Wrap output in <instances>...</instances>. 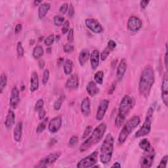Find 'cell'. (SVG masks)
<instances>
[{
    "mask_svg": "<svg viewBox=\"0 0 168 168\" xmlns=\"http://www.w3.org/2000/svg\"><path fill=\"white\" fill-rule=\"evenodd\" d=\"M63 28H62V33L63 34H65L67 32H69V28H70V22L69 20H65L64 24H63Z\"/></svg>",
    "mask_w": 168,
    "mask_h": 168,
    "instance_id": "obj_42",
    "label": "cell"
},
{
    "mask_svg": "<svg viewBox=\"0 0 168 168\" xmlns=\"http://www.w3.org/2000/svg\"><path fill=\"white\" fill-rule=\"evenodd\" d=\"M155 82L154 72L151 66H147L143 69L139 83V94L144 98H148Z\"/></svg>",
    "mask_w": 168,
    "mask_h": 168,
    "instance_id": "obj_1",
    "label": "cell"
},
{
    "mask_svg": "<svg viewBox=\"0 0 168 168\" xmlns=\"http://www.w3.org/2000/svg\"><path fill=\"white\" fill-rule=\"evenodd\" d=\"M43 36L41 37V38H40V40H39V42H41V40H43Z\"/></svg>",
    "mask_w": 168,
    "mask_h": 168,
    "instance_id": "obj_57",
    "label": "cell"
},
{
    "mask_svg": "<svg viewBox=\"0 0 168 168\" xmlns=\"http://www.w3.org/2000/svg\"><path fill=\"white\" fill-rule=\"evenodd\" d=\"M156 156L154 149L151 147V148L147 151H144V154L141 156L140 160V164L141 167L149 168L153 166V161Z\"/></svg>",
    "mask_w": 168,
    "mask_h": 168,
    "instance_id": "obj_8",
    "label": "cell"
},
{
    "mask_svg": "<svg viewBox=\"0 0 168 168\" xmlns=\"http://www.w3.org/2000/svg\"><path fill=\"white\" fill-rule=\"evenodd\" d=\"M16 51H17L18 57L21 58L24 56V51L23 46H22V43L21 42H19L17 43V46H16Z\"/></svg>",
    "mask_w": 168,
    "mask_h": 168,
    "instance_id": "obj_34",
    "label": "cell"
},
{
    "mask_svg": "<svg viewBox=\"0 0 168 168\" xmlns=\"http://www.w3.org/2000/svg\"><path fill=\"white\" fill-rule=\"evenodd\" d=\"M22 135V122H19L15 127L13 131V137L16 142H20Z\"/></svg>",
    "mask_w": 168,
    "mask_h": 168,
    "instance_id": "obj_26",
    "label": "cell"
},
{
    "mask_svg": "<svg viewBox=\"0 0 168 168\" xmlns=\"http://www.w3.org/2000/svg\"><path fill=\"white\" fill-rule=\"evenodd\" d=\"M92 126H87L86 127V128L85 129V130H84V132L83 133L82 135V139H85L87 138L89 135H90V133L92 131Z\"/></svg>",
    "mask_w": 168,
    "mask_h": 168,
    "instance_id": "obj_40",
    "label": "cell"
},
{
    "mask_svg": "<svg viewBox=\"0 0 168 168\" xmlns=\"http://www.w3.org/2000/svg\"><path fill=\"white\" fill-rule=\"evenodd\" d=\"M33 3H34L36 5H38L39 4L42 3V2H41V1H35L34 2H33Z\"/></svg>",
    "mask_w": 168,
    "mask_h": 168,
    "instance_id": "obj_55",
    "label": "cell"
},
{
    "mask_svg": "<svg viewBox=\"0 0 168 168\" xmlns=\"http://www.w3.org/2000/svg\"><path fill=\"white\" fill-rule=\"evenodd\" d=\"M15 123V114L13 110L9 109L5 118V126L7 129H11Z\"/></svg>",
    "mask_w": 168,
    "mask_h": 168,
    "instance_id": "obj_22",
    "label": "cell"
},
{
    "mask_svg": "<svg viewBox=\"0 0 168 168\" xmlns=\"http://www.w3.org/2000/svg\"><path fill=\"white\" fill-rule=\"evenodd\" d=\"M69 9V4L67 3H63L60 7V12L63 14H65Z\"/></svg>",
    "mask_w": 168,
    "mask_h": 168,
    "instance_id": "obj_45",
    "label": "cell"
},
{
    "mask_svg": "<svg viewBox=\"0 0 168 168\" xmlns=\"http://www.w3.org/2000/svg\"><path fill=\"white\" fill-rule=\"evenodd\" d=\"M43 106H44V101L42 99H40L38 101L36 102L35 106H34V110L36 111H39L41 109L43 108Z\"/></svg>",
    "mask_w": 168,
    "mask_h": 168,
    "instance_id": "obj_39",
    "label": "cell"
},
{
    "mask_svg": "<svg viewBox=\"0 0 168 168\" xmlns=\"http://www.w3.org/2000/svg\"><path fill=\"white\" fill-rule=\"evenodd\" d=\"M79 86V78L77 74L72 75L66 83V87L69 89H76Z\"/></svg>",
    "mask_w": 168,
    "mask_h": 168,
    "instance_id": "obj_20",
    "label": "cell"
},
{
    "mask_svg": "<svg viewBox=\"0 0 168 168\" xmlns=\"http://www.w3.org/2000/svg\"><path fill=\"white\" fill-rule=\"evenodd\" d=\"M142 20L137 16H131L127 21V29L131 32H138L142 28Z\"/></svg>",
    "mask_w": 168,
    "mask_h": 168,
    "instance_id": "obj_10",
    "label": "cell"
},
{
    "mask_svg": "<svg viewBox=\"0 0 168 168\" xmlns=\"http://www.w3.org/2000/svg\"><path fill=\"white\" fill-rule=\"evenodd\" d=\"M53 21H54V24L56 26H60L61 25H63L64 22V18L62 16H59V15H56L54 16L53 18Z\"/></svg>",
    "mask_w": 168,
    "mask_h": 168,
    "instance_id": "obj_33",
    "label": "cell"
},
{
    "mask_svg": "<svg viewBox=\"0 0 168 168\" xmlns=\"http://www.w3.org/2000/svg\"><path fill=\"white\" fill-rule=\"evenodd\" d=\"M55 36L54 34H50L49 36H48L46 39L44 40V43L46 46L49 47L51 46V45L53 43L54 41H55Z\"/></svg>",
    "mask_w": 168,
    "mask_h": 168,
    "instance_id": "obj_35",
    "label": "cell"
},
{
    "mask_svg": "<svg viewBox=\"0 0 168 168\" xmlns=\"http://www.w3.org/2000/svg\"><path fill=\"white\" fill-rule=\"evenodd\" d=\"M64 72L66 75H70L73 70V62L70 59H66L64 63Z\"/></svg>",
    "mask_w": 168,
    "mask_h": 168,
    "instance_id": "obj_27",
    "label": "cell"
},
{
    "mask_svg": "<svg viewBox=\"0 0 168 168\" xmlns=\"http://www.w3.org/2000/svg\"><path fill=\"white\" fill-rule=\"evenodd\" d=\"M77 141H78V137L76 136V135H74V136H72L70 139V141L69 142V145L70 147H74L75 146V145L77 143Z\"/></svg>",
    "mask_w": 168,
    "mask_h": 168,
    "instance_id": "obj_43",
    "label": "cell"
},
{
    "mask_svg": "<svg viewBox=\"0 0 168 168\" xmlns=\"http://www.w3.org/2000/svg\"><path fill=\"white\" fill-rule=\"evenodd\" d=\"M114 140L112 134L108 133L106 136L100 148V160L103 164H107L113 157Z\"/></svg>",
    "mask_w": 168,
    "mask_h": 168,
    "instance_id": "obj_4",
    "label": "cell"
},
{
    "mask_svg": "<svg viewBox=\"0 0 168 168\" xmlns=\"http://www.w3.org/2000/svg\"><path fill=\"white\" fill-rule=\"evenodd\" d=\"M121 164H120V163H119V162L118 161H116V162H115V163L113 165V166H112V167H113V168H114V167H117V168H120L121 167Z\"/></svg>",
    "mask_w": 168,
    "mask_h": 168,
    "instance_id": "obj_53",
    "label": "cell"
},
{
    "mask_svg": "<svg viewBox=\"0 0 168 168\" xmlns=\"http://www.w3.org/2000/svg\"><path fill=\"white\" fill-rule=\"evenodd\" d=\"M139 146L140 147V148L142 149L143 151H147L148 150H150L152 147L151 146L150 142L149 141V140L148 139L144 138L143 139H142L141 141H140Z\"/></svg>",
    "mask_w": 168,
    "mask_h": 168,
    "instance_id": "obj_29",
    "label": "cell"
},
{
    "mask_svg": "<svg viewBox=\"0 0 168 168\" xmlns=\"http://www.w3.org/2000/svg\"><path fill=\"white\" fill-rule=\"evenodd\" d=\"M44 55V50L41 46H36L33 49L32 55L34 59H38L41 58Z\"/></svg>",
    "mask_w": 168,
    "mask_h": 168,
    "instance_id": "obj_28",
    "label": "cell"
},
{
    "mask_svg": "<svg viewBox=\"0 0 168 168\" xmlns=\"http://www.w3.org/2000/svg\"><path fill=\"white\" fill-rule=\"evenodd\" d=\"M86 91L91 97H94L99 93V89L97 86V83L91 81L89 82L86 86Z\"/></svg>",
    "mask_w": 168,
    "mask_h": 168,
    "instance_id": "obj_24",
    "label": "cell"
},
{
    "mask_svg": "<svg viewBox=\"0 0 168 168\" xmlns=\"http://www.w3.org/2000/svg\"><path fill=\"white\" fill-rule=\"evenodd\" d=\"M104 78V72L102 70L97 72L94 75V80L99 85H103Z\"/></svg>",
    "mask_w": 168,
    "mask_h": 168,
    "instance_id": "obj_30",
    "label": "cell"
},
{
    "mask_svg": "<svg viewBox=\"0 0 168 168\" xmlns=\"http://www.w3.org/2000/svg\"><path fill=\"white\" fill-rule=\"evenodd\" d=\"M20 101V95L19 91L17 87L15 86L11 93L10 100H9V104L11 107H12L13 109H15L19 104Z\"/></svg>",
    "mask_w": 168,
    "mask_h": 168,
    "instance_id": "obj_15",
    "label": "cell"
},
{
    "mask_svg": "<svg viewBox=\"0 0 168 168\" xmlns=\"http://www.w3.org/2000/svg\"><path fill=\"white\" fill-rule=\"evenodd\" d=\"M117 81L115 80L114 82H113V83H112V85H111V86H110V87L109 89V90H108V95H112V94L114 93L115 89L116 88V86H117Z\"/></svg>",
    "mask_w": 168,
    "mask_h": 168,
    "instance_id": "obj_46",
    "label": "cell"
},
{
    "mask_svg": "<svg viewBox=\"0 0 168 168\" xmlns=\"http://www.w3.org/2000/svg\"><path fill=\"white\" fill-rule=\"evenodd\" d=\"M106 127H107V126L104 123H102L95 127L91 135L80 145V152H85L93 145L98 143L103 137L106 130Z\"/></svg>",
    "mask_w": 168,
    "mask_h": 168,
    "instance_id": "obj_3",
    "label": "cell"
},
{
    "mask_svg": "<svg viewBox=\"0 0 168 168\" xmlns=\"http://www.w3.org/2000/svg\"><path fill=\"white\" fill-rule=\"evenodd\" d=\"M47 121H48V117H45L43 120H42V122H41L40 124H39L36 129V132L38 133H41L45 130V129L46 128V126H47Z\"/></svg>",
    "mask_w": 168,
    "mask_h": 168,
    "instance_id": "obj_32",
    "label": "cell"
},
{
    "mask_svg": "<svg viewBox=\"0 0 168 168\" xmlns=\"http://www.w3.org/2000/svg\"><path fill=\"white\" fill-rule=\"evenodd\" d=\"M127 68L126 60L125 59H122L117 66L116 71V79L117 81H121L124 77Z\"/></svg>",
    "mask_w": 168,
    "mask_h": 168,
    "instance_id": "obj_17",
    "label": "cell"
},
{
    "mask_svg": "<svg viewBox=\"0 0 168 168\" xmlns=\"http://www.w3.org/2000/svg\"><path fill=\"white\" fill-rule=\"evenodd\" d=\"M168 161V156L166 155L161 158L159 165L157 166L158 168H166L167 167V164Z\"/></svg>",
    "mask_w": 168,
    "mask_h": 168,
    "instance_id": "obj_38",
    "label": "cell"
},
{
    "mask_svg": "<svg viewBox=\"0 0 168 168\" xmlns=\"http://www.w3.org/2000/svg\"><path fill=\"white\" fill-rule=\"evenodd\" d=\"M74 49V46H72V45H71L70 43H66L64 45V53H70L73 51Z\"/></svg>",
    "mask_w": 168,
    "mask_h": 168,
    "instance_id": "obj_41",
    "label": "cell"
},
{
    "mask_svg": "<svg viewBox=\"0 0 168 168\" xmlns=\"http://www.w3.org/2000/svg\"><path fill=\"white\" fill-rule=\"evenodd\" d=\"M161 99L164 104L167 106L168 105V80L167 73L164 74L163 80L161 83Z\"/></svg>",
    "mask_w": 168,
    "mask_h": 168,
    "instance_id": "obj_14",
    "label": "cell"
},
{
    "mask_svg": "<svg viewBox=\"0 0 168 168\" xmlns=\"http://www.w3.org/2000/svg\"><path fill=\"white\" fill-rule=\"evenodd\" d=\"M51 48L50 47H47V52L49 53H51Z\"/></svg>",
    "mask_w": 168,
    "mask_h": 168,
    "instance_id": "obj_56",
    "label": "cell"
},
{
    "mask_svg": "<svg viewBox=\"0 0 168 168\" xmlns=\"http://www.w3.org/2000/svg\"><path fill=\"white\" fill-rule=\"evenodd\" d=\"M40 83H39V77L36 72H33L30 77V89L31 92H34L39 89Z\"/></svg>",
    "mask_w": 168,
    "mask_h": 168,
    "instance_id": "obj_21",
    "label": "cell"
},
{
    "mask_svg": "<svg viewBox=\"0 0 168 168\" xmlns=\"http://www.w3.org/2000/svg\"><path fill=\"white\" fill-rule=\"evenodd\" d=\"M116 42L113 40H109L107 44V46H106V47L103 50L100 55V59H101L103 61L105 60L108 58V57L111 53V52L116 48Z\"/></svg>",
    "mask_w": 168,
    "mask_h": 168,
    "instance_id": "obj_16",
    "label": "cell"
},
{
    "mask_svg": "<svg viewBox=\"0 0 168 168\" xmlns=\"http://www.w3.org/2000/svg\"><path fill=\"white\" fill-rule=\"evenodd\" d=\"M63 102V98L62 97H60L54 103V109L55 110H59L62 106Z\"/></svg>",
    "mask_w": 168,
    "mask_h": 168,
    "instance_id": "obj_37",
    "label": "cell"
},
{
    "mask_svg": "<svg viewBox=\"0 0 168 168\" xmlns=\"http://www.w3.org/2000/svg\"><path fill=\"white\" fill-rule=\"evenodd\" d=\"M63 61H64V59H63L62 57H61V58H60L59 60H58V63L59 64H63Z\"/></svg>",
    "mask_w": 168,
    "mask_h": 168,
    "instance_id": "obj_54",
    "label": "cell"
},
{
    "mask_svg": "<svg viewBox=\"0 0 168 168\" xmlns=\"http://www.w3.org/2000/svg\"><path fill=\"white\" fill-rule=\"evenodd\" d=\"M69 15L70 18H72V16H73L74 15V13H75V9H74V7L73 6V5H72V3L70 4L69 7Z\"/></svg>",
    "mask_w": 168,
    "mask_h": 168,
    "instance_id": "obj_48",
    "label": "cell"
},
{
    "mask_svg": "<svg viewBox=\"0 0 168 168\" xmlns=\"http://www.w3.org/2000/svg\"><path fill=\"white\" fill-rule=\"evenodd\" d=\"M81 111L82 114L87 117L91 114V103L88 97L84 98L81 103Z\"/></svg>",
    "mask_w": 168,
    "mask_h": 168,
    "instance_id": "obj_19",
    "label": "cell"
},
{
    "mask_svg": "<svg viewBox=\"0 0 168 168\" xmlns=\"http://www.w3.org/2000/svg\"><path fill=\"white\" fill-rule=\"evenodd\" d=\"M109 105V100L108 99H103L99 104L96 119L97 121H101L103 120L104 117L108 110Z\"/></svg>",
    "mask_w": 168,
    "mask_h": 168,
    "instance_id": "obj_12",
    "label": "cell"
},
{
    "mask_svg": "<svg viewBox=\"0 0 168 168\" xmlns=\"http://www.w3.org/2000/svg\"><path fill=\"white\" fill-rule=\"evenodd\" d=\"M86 26L91 32L95 33H101L103 30V28L100 22L95 19H87L85 20Z\"/></svg>",
    "mask_w": 168,
    "mask_h": 168,
    "instance_id": "obj_11",
    "label": "cell"
},
{
    "mask_svg": "<svg viewBox=\"0 0 168 168\" xmlns=\"http://www.w3.org/2000/svg\"><path fill=\"white\" fill-rule=\"evenodd\" d=\"M22 29V25L21 24H18L16 25V27L15 29V33H19Z\"/></svg>",
    "mask_w": 168,
    "mask_h": 168,
    "instance_id": "obj_51",
    "label": "cell"
},
{
    "mask_svg": "<svg viewBox=\"0 0 168 168\" xmlns=\"http://www.w3.org/2000/svg\"><path fill=\"white\" fill-rule=\"evenodd\" d=\"M149 3L150 2L147 1V0H143V1H141V2H140V5H141L142 9H145L148 6Z\"/></svg>",
    "mask_w": 168,
    "mask_h": 168,
    "instance_id": "obj_49",
    "label": "cell"
},
{
    "mask_svg": "<svg viewBox=\"0 0 168 168\" xmlns=\"http://www.w3.org/2000/svg\"><path fill=\"white\" fill-rule=\"evenodd\" d=\"M67 40L70 43H72L74 41V30L72 29H70L69 31L68 36H67Z\"/></svg>",
    "mask_w": 168,
    "mask_h": 168,
    "instance_id": "obj_44",
    "label": "cell"
},
{
    "mask_svg": "<svg viewBox=\"0 0 168 168\" xmlns=\"http://www.w3.org/2000/svg\"><path fill=\"white\" fill-rule=\"evenodd\" d=\"M90 52L87 49H84L80 52L79 57H78V61L81 66H84L87 62V60L90 58Z\"/></svg>",
    "mask_w": 168,
    "mask_h": 168,
    "instance_id": "obj_25",
    "label": "cell"
},
{
    "mask_svg": "<svg viewBox=\"0 0 168 168\" xmlns=\"http://www.w3.org/2000/svg\"><path fill=\"white\" fill-rule=\"evenodd\" d=\"M63 124L62 117L60 116H56L49 121L48 128L49 131L52 133H55L59 131Z\"/></svg>",
    "mask_w": 168,
    "mask_h": 168,
    "instance_id": "obj_13",
    "label": "cell"
},
{
    "mask_svg": "<svg viewBox=\"0 0 168 168\" xmlns=\"http://www.w3.org/2000/svg\"><path fill=\"white\" fill-rule=\"evenodd\" d=\"M140 122H141V119L138 116H134L125 122L119 133L118 139H117L120 144L126 142L129 135L139 125Z\"/></svg>",
    "mask_w": 168,
    "mask_h": 168,
    "instance_id": "obj_5",
    "label": "cell"
},
{
    "mask_svg": "<svg viewBox=\"0 0 168 168\" xmlns=\"http://www.w3.org/2000/svg\"><path fill=\"white\" fill-rule=\"evenodd\" d=\"M164 64L166 69L167 70V45L166 44V54L164 57Z\"/></svg>",
    "mask_w": 168,
    "mask_h": 168,
    "instance_id": "obj_50",
    "label": "cell"
},
{
    "mask_svg": "<svg viewBox=\"0 0 168 168\" xmlns=\"http://www.w3.org/2000/svg\"><path fill=\"white\" fill-rule=\"evenodd\" d=\"M50 8H51V4L49 3H43L40 4L38 8L39 19H43L46 16Z\"/></svg>",
    "mask_w": 168,
    "mask_h": 168,
    "instance_id": "obj_23",
    "label": "cell"
},
{
    "mask_svg": "<svg viewBox=\"0 0 168 168\" xmlns=\"http://www.w3.org/2000/svg\"><path fill=\"white\" fill-rule=\"evenodd\" d=\"M90 63L92 70H96L100 64V53L97 49H95L90 55Z\"/></svg>",
    "mask_w": 168,
    "mask_h": 168,
    "instance_id": "obj_18",
    "label": "cell"
},
{
    "mask_svg": "<svg viewBox=\"0 0 168 168\" xmlns=\"http://www.w3.org/2000/svg\"><path fill=\"white\" fill-rule=\"evenodd\" d=\"M45 61L43 60H39V62H38V66L39 67H40V69H44V67H45Z\"/></svg>",
    "mask_w": 168,
    "mask_h": 168,
    "instance_id": "obj_52",
    "label": "cell"
},
{
    "mask_svg": "<svg viewBox=\"0 0 168 168\" xmlns=\"http://www.w3.org/2000/svg\"><path fill=\"white\" fill-rule=\"evenodd\" d=\"M50 77V72L48 69H46L43 72V77H42V83L43 85H46Z\"/></svg>",
    "mask_w": 168,
    "mask_h": 168,
    "instance_id": "obj_36",
    "label": "cell"
},
{
    "mask_svg": "<svg viewBox=\"0 0 168 168\" xmlns=\"http://www.w3.org/2000/svg\"><path fill=\"white\" fill-rule=\"evenodd\" d=\"M135 100L130 95H125L122 98L118 108V113L115 120V126L117 127H120L124 124L126 117L133 108Z\"/></svg>",
    "mask_w": 168,
    "mask_h": 168,
    "instance_id": "obj_2",
    "label": "cell"
},
{
    "mask_svg": "<svg viewBox=\"0 0 168 168\" xmlns=\"http://www.w3.org/2000/svg\"><path fill=\"white\" fill-rule=\"evenodd\" d=\"M156 104H152V106H150L149 108L147 110L146 118L143 123L142 127L139 129V130L135 133V137L140 138L142 137H144L148 135L151 131V125H152V118L154 114V112L155 110V105Z\"/></svg>",
    "mask_w": 168,
    "mask_h": 168,
    "instance_id": "obj_6",
    "label": "cell"
},
{
    "mask_svg": "<svg viewBox=\"0 0 168 168\" xmlns=\"http://www.w3.org/2000/svg\"><path fill=\"white\" fill-rule=\"evenodd\" d=\"M46 116V111L44 108L41 109L38 111V117L40 120H43Z\"/></svg>",
    "mask_w": 168,
    "mask_h": 168,
    "instance_id": "obj_47",
    "label": "cell"
},
{
    "mask_svg": "<svg viewBox=\"0 0 168 168\" xmlns=\"http://www.w3.org/2000/svg\"><path fill=\"white\" fill-rule=\"evenodd\" d=\"M7 77L5 74H2L0 77V93H2L4 89L7 86Z\"/></svg>",
    "mask_w": 168,
    "mask_h": 168,
    "instance_id": "obj_31",
    "label": "cell"
},
{
    "mask_svg": "<svg viewBox=\"0 0 168 168\" xmlns=\"http://www.w3.org/2000/svg\"><path fill=\"white\" fill-rule=\"evenodd\" d=\"M99 153L97 151H94L91 154L88 155L86 158L78 161L77 167L78 168H88L93 167L97 163Z\"/></svg>",
    "mask_w": 168,
    "mask_h": 168,
    "instance_id": "obj_7",
    "label": "cell"
},
{
    "mask_svg": "<svg viewBox=\"0 0 168 168\" xmlns=\"http://www.w3.org/2000/svg\"><path fill=\"white\" fill-rule=\"evenodd\" d=\"M61 156V153L60 152H55L54 153L49 154L47 156L43 157L40 161L38 165L35 166V167H46L50 165L54 164Z\"/></svg>",
    "mask_w": 168,
    "mask_h": 168,
    "instance_id": "obj_9",
    "label": "cell"
}]
</instances>
